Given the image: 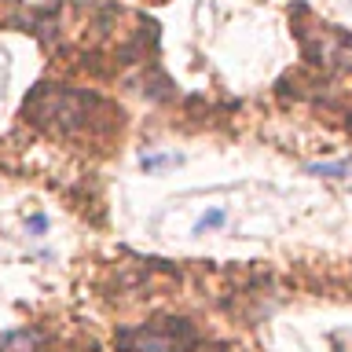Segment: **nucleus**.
I'll list each match as a JSON object with an SVG mask.
<instances>
[{"label":"nucleus","instance_id":"obj_1","mask_svg":"<svg viewBox=\"0 0 352 352\" xmlns=\"http://www.w3.org/2000/svg\"><path fill=\"white\" fill-rule=\"evenodd\" d=\"M118 345L129 352H187L195 345V334L180 319H165V323H147L140 330H125L118 338Z\"/></svg>","mask_w":352,"mask_h":352},{"label":"nucleus","instance_id":"obj_2","mask_svg":"<svg viewBox=\"0 0 352 352\" xmlns=\"http://www.w3.org/2000/svg\"><path fill=\"white\" fill-rule=\"evenodd\" d=\"M33 114H37L41 125H52L59 132H70L74 125L85 121V110H88V99L77 96V92H41L33 99Z\"/></svg>","mask_w":352,"mask_h":352},{"label":"nucleus","instance_id":"obj_3","mask_svg":"<svg viewBox=\"0 0 352 352\" xmlns=\"http://www.w3.org/2000/svg\"><path fill=\"white\" fill-rule=\"evenodd\" d=\"M41 349V334L33 330H11L0 338V352H37Z\"/></svg>","mask_w":352,"mask_h":352},{"label":"nucleus","instance_id":"obj_4","mask_svg":"<svg viewBox=\"0 0 352 352\" xmlns=\"http://www.w3.org/2000/svg\"><path fill=\"white\" fill-rule=\"evenodd\" d=\"M220 220H224V213H209L206 220H198V231H202V228H217Z\"/></svg>","mask_w":352,"mask_h":352}]
</instances>
